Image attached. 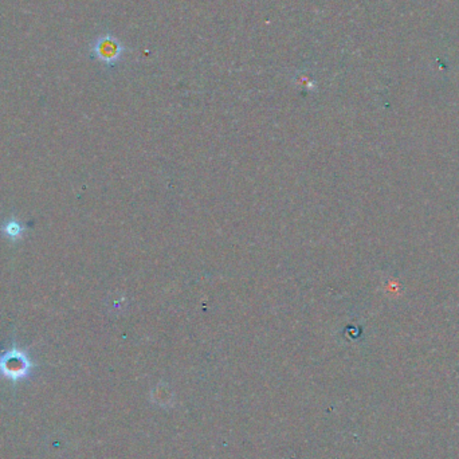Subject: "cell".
Returning <instances> with one entry per match:
<instances>
[{
	"label": "cell",
	"instance_id": "6da1fadb",
	"mask_svg": "<svg viewBox=\"0 0 459 459\" xmlns=\"http://www.w3.org/2000/svg\"><path fill=\"white\" fill-rule=\"evenodd\" d=\"M126 44L111 32L97 37L90 44V56L97 59L108 68H113L121 62L126 54Z\"/></svg>",
	"mask_w": 459,
	"mask_h": 459
},
{
	"label": "cell",
	"instance_id": "7a4b0ae2",
	"mask_svg": "<svg viewBox=\"0 0 459 459\" xmlns=\"http://www.w3.org/2000/svg\"><path fill=\"white\" fill-rule=\"evenodd\" d=\"M32 368V362H30L27 355L19 349H11L0 357V374L18 381L27 377Z\"/></svg>",
	"mask_w": 459,
	"mask_h": 459
},
{
	"label": "cell",
	"instance_id": "3957f363",
	"mask_svg": "<svg viewBox=\"0 0 459 459\" xmlns=\"http://www.w3.org/2000/svg\"><path fill=\"white\" fill-rule=\"evenodd\" d=\"M3 231L10 238H16L20 235L22 233V227L20 224L16 222H8L6 224V227L3 228Z\"/></svg>",
	"mask_w": 459,
	"mask_h": 459
}]
</instances>
